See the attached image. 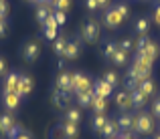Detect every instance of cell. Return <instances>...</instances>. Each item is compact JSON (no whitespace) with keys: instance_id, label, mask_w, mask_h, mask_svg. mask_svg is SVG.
Wrapping results in <instances>:
<instances>
[{"instance_id":"9c48e42d","label":"cell","mask_w":160,"mask_h":139,"mask_svg":"<svg viewBox=\"0 0 160 139\" xmlns=\"http://www.w3.org/2000/svg\"><path fill=\"white\" fill-rule=\"evenodd\" d=\"M99 133H102V135L106 137V139H116L118 135H120V125H118V121L108 119V121H106V125H103V129H102Z\"/></svg>"},{"instance_id":"60d3db41","label":"cell","mask_w":160,"mask_h":139,"mask_svg":"<svg viewBox=\"0 0 160 139\" xmlns=\"http://www.w3.org/2000/svg\"><path fill=\"white\" fill-rule=\"evenodd\" d=\"M45 36L49 40H55L57 39V28H45Z\"/></svg>"},{"instance_id":"7c38bea8","label":"cell","mask_w":160,"mask_h":139,"mask_svg":"<svg viewBox=\"0 0 160 139\" xmlns=\"http://www.w3.org/2000/svg\"><path fill=\"white\" fill-rule=\"evenodd\" d=\"M79 50H81V43H79L77 39H75V40H69L67 46H65V54H63V57L69 58V61H73V58L79 57Z\"/></svg>"},{"instance_id":"6da1fadb","label":"cell","mask_w":160,"mask_h":139,"mask_svg":"<svg viewBox=\"0 0 160 139\" xmlns=\"http://www.w3.org/2000/svg\"><path fill=\"white\" fill-rule=\"evenodd\" d=\"M152 58H148L146 54L138 53L136 57H134V63L132 67H130L128 71V77H134L138 79V81H146V79H150V75H152Z\"/></svg>"},{"instance_id":"4fadbf2b","label":"cell","mask_w":160,"mask_h":139,"mask_svg":"<svg viewBox=\"0 0 160 139\" xmlns=\"http://www.w3.org/2000/svg\"><path fill=\"white\" fill-rule=\"evenodd\" d=\"M57 89H61V91H65V93H75L69 73H61V75L57 77Z\"/></svg>"},{"instance_id":"3957f363","label":"cell","mask_w":160,"mask_h":139,"mask_svg":"<svg viewBox=\"0 0 160 139\" xmlns=\"http://www.w3.org/2000/svg\"><path fill=\"white\" fill-rule=\"evenodd\" d=\"M71 83H73V91H93V83L87 75H81V73H75L71 75Z\"/></svg>"},{"instance_id":"b9f144b4","label":"cell","mask_w":160,"mask_h":139,"mask_svg":"<svg viewBox=\"0 0 160 139\" xmlns=\"http://www.w3.org/2000/svg\"><path fill=\"white\" fill-rule=\"evenodd\" d=\"M6 30H8V24L4 22V18H0V39L6 35Z\"/></svg>"},{"instance_id":"ba28073f","label":"cell","mask_w":160,"mask_h":139,"mask_svg":"<svg viewBox=\"0 0 160 139\" xmlns=\"http://www.w3.org/2000/svg\"><path fill=\"white\" fill-rule=\"evenodd\" d=\"M2 103L8 111H14L16 107L20 105V95L18 93H8V91H2Z\"/></svg>"},{"instance_id":"d6986e66","label":"cell","mask_w":160,"mask_h":139,"mask_svg":"<svg viewBox=\"0 0 160 139\" xmlns=\"http://www.w3.org/2000/svg\"><path fill=\"white\" fill-rule=\"evenodd\" d=\"M65 121H71V123H77L79 125V121H81V109H77V107H67Z\"/></svg>"},{"instance_id":"ffe728a7","label":"cell","mask_w":160,"mask_h":139,"mask_svg":"<svg viewBox=\"0 0 160 139\" xmlns=\"http://www.w3.org/2000/svg\"><path fill=\"white\" fill-rule=\"evenodd\" d=\"M63 129H65V137H67V139H75V137L79 135V125H77V123L65 121V123H63Z\"/></svg>"},{"instance_id":"83f0119b","label":"cell","mask_w":160,"mask_h":139,"mask_svg":"<svg viewBox=\"0 0 160 139\" xmlns=\"http://www.w3.org/2000/svg\"><path fill=\"white\" fill-rule=\"evenodd\" d=\"M138 89H140L142 93H144V95H152L154 91H156V85H154V81H150V79H146V81H142L140 83V87H138Z\"/></svg>"},{"instance_id":"d590c367","label":"cell","mask_w":160,"mask_h":139,"mask_svg":"<svg viewBox=\"0 0 160 139\" xmlns=\"http://www.w3.org/2000/svg\"><path fill=\"white\" fill-rule=\"evenodd\" d=\"M55 20H57V24L61 26V24H65L67 22V16H65V12H61V10H55Z\"/></svg>"},{"instance_id":"7a4b0ae2","label":"cell","mask_w":160,"mask_h":139,"mask_svg":"<svg viewBox=\"0 0 160 139\" xmlns=\"http://www.w3.org/2000/svg\"><path fill=\"white\" fill-rule=\"evenodd\" d=\"M81 36H83V40L85 43H98L99 40V24H98V20H93V18H89L85 24H83V28H81Z\"/></svg>"},{"instance_id":"30bf717a","label":"cell","mask_w":160,"mask_h":139,"mask_svg":"<svg viewBox=\"0 0 160 139\" xmlns=\"http://www.w3.org/2000/svg\"><path fill=\"white\" fill-rule=\"evenodd\" d=\"M75 95H77V103H79V107H81V109L91 107V105H93V99H95V93L93 91H77Z\"/></svg>"},{"instance_id":"bcb514c9","label":"cell","mask_w":160,"mask_h":139,"mask_svg":"<svg viewBox=\"0 0 160 139\" xmlns=\"http://www.w3.org/2000/svg\"><path fill=\"white\" fill-rule=\"evenodd\" d=\"M4 73H6V61L0 58V75H4Z\"/></svg>"},{"instance_id":"ee69618b","label":"cell","mask_w":160,"mask_h":139,"mask_svg":"<svg viewBox=\"0 0 160 139\" xmlns=\"http://www.w3.org/2000/svg\"><path fill=\"white\" fill-rule=\"evenodd\" d=\"M116 139H136V137H134V135H132V133H128V131H124V133H120V135H118Z\"/></svg>"},{"instance_id":"44dd1931","label":"cell","mask_w":160,"mask_h":139,"mask_svg":"<svg viewBox=\"0 0 160 139\" xmlns=\"http://www.w3.org/2000/svg\"><path fill=\"white\" fill-rule=\"evenodd\" d=\"M12 125H14V119H12V115H8V113L0 115V131H2V133H8V131L12 129Z\"/></svg>"},{"instance_id":"7dc6e473","label":"cell","mask_w":160,"mask_h":139,"mask_svg":"<svg viewBox=\"0 0 160 139\" xmlns=\"http://www.w3.org/2000/svg\"><path fill=\"white\" fill-rule=\"evenodd\" d=\"M108 4H109V0H98V6L99 8H106Z\"/></svg>"},{"instance_id":"277c9868","label":"cell","mask_w":160,"mask_h":139,"mask_svg":"<svg viewBox=\"0 0 160 139\" xmlns=\"http://www.w3.org/2000/svg\"><path fill=\"white\" fill-rule=\"evenodd\" d=\"M124 20H126V18L116 10V6H113V8H108L106 14H103V22H106L108 28H118V26H122V22H124Z\"/></svg>"},{"instance_id":"c3c4849f","label":"cell","mask_w":160,"mask_h":139,"mask_svg":"<svg viewBox=\"0 0 160 139\" xmlns=\"http://www.w3.org/2000/svg\"><path fill=\"white\" fill-rule=\"evenodd\" d=\"M14 139H31V135H28V133H27V131H22V133H20V135H18V137H14Z\"/></svg>"},{"instance_id":"4316f807","label":"cell","mask_w":160,"mask_h":139,"mask_svg":"<svg viewBox=\"0 0 160 139\" xmlns=\"http://www.w3.org/2000/svg\"><path fill=\"white\" fill-rule=\"evenodd\" d=\"M150 30V20L148 18H138L136 20V32L138 35H148Z\"/></svg>"},{"instance_id":"836d02e7","label":"cell","mask_w":160,"mask_h":139,"mask_svg":"<svg viewBox=\"0 0 160 139\" xmlns=\"http://www.w3.org/2000/svg\"><path fill=\"white\" fill-rule=\"evenodd\" d=\"M116 10L120 12L124 18H130V6H126V4H116Z\"/></svg>"},{"instance_id":"816d5d0a","label":"cell","mask_w":160,"mask_h":139,"mask_svg":"<svg viewBox=\"0 0 160 139\" xmlns=\"http://www.w3.org/2000/svg\"><path fill=\"white\" fill-rule=\"evenodd\" d=\"M154 139H160V133H158V135H154Z\"/></svg>"},{"instance_id":"8d00e7d4","label":"cell","mask_w":160,"mask_h":139,"mask_svg":"<svg viewBox=\"0 0 160 139\" xmlns=\"http://www.w3.org/2000/svg\"><path fill=\"white\" fill-rule=\"evenodd\" d=\"M148 40H150V39H148L146 35H140V39H138V43H136V50H138V53H140V50L146 46V43H148Z\"/></svg>"},{"instance_id":"484cf974","label":"cell","mask_w":160,"mask_h":139,"mask_svg":"<svg viewBox=\"0 0 160 139\" xmlns=\"http://www.w3.org/2000/svg\"><path fill=\"white\" fill-rule=\"evenodd\" d=\"M67 43H69V40L65 39V36H57V39H55V53L59 54V57H63V54H65V46H67Z\"/></svg>"},{"instance_id":"9a60e30c","label":"cell","mask_w":160,"mask_h":139,"mask_svg":"<svg viewBox=\"0 0 160 139\" xmlns=\"http://www.w3.org/2000/svg\"><path fill=\"white\" fill-rule=\"evenodd\" d=\"M130 99H132V107L140 109V107H144V105H146L148 95H144L140 89H134V91H130Z\"/></svg>"},{"instance_id":"d4e9b609","label":"cell","mask_w":160,"mask_h":139,"mask_svg":"<svg viewBox=\"0 0 160 139\" xmlns=\"http://www.w3.org/2000/svg\"><path fill=\"white\" fill-rule=\"evenodd\" d=\"M106 121H108V117L103 115V113H95L93 121H91V127H93L95 131H102V129H103V125H106Z\"/></svg>"},{"instance_id":"ac0fdd59","label":"cell","mask_w":160,"mask_h":139,"mask_svg":"<svg viewBox=\"0 0 160 139\" xmlns=\"http://www.w3.org/2000/svg\"><path fill=\"white\" fill-rule=\"evenodd\" d=\"M140 53L146 54L148 58H152V61H156V57H158V53H160V46L154 43V40H148V43H146V46L140 50Z\"/></svg>"},{"instance_id":"d6a6232c","label":"cell","mask_w":160,"mask_h":139,"mask_svg":"<svg viewBox=\"0 0 160 139\" xmlns=\"http://www.w3.org/2000/svg\"><path fill=\"white\" fill-rule=\"evenodd\" d=\"M22 131H24V129H22V127H20V125H18V123H14V125H12V129H10V131H8V133H6V135H8V137H10V139H14V137H18V135H20V133H22Z\"/></svg>"},{"instance_id":"f6af8a7d","label":"cell","mask_w":160,"mask_h":139,"mask_svg":"<svg viewBox=\"0 0 160 139\" xmlns=\"http://www.w3.org/2000/svg\"><path fill=\"white\" fill-rule=\"evenodd\" d=\"M154 22L160 24V4L156 6V10H154Z\"/></svg>"},{"instance_id":"1f68e13d","label":"cell","mask_w":160,"mask_h":139,"mask_svg":"<svg viewBox=\"0 0 160 139\" xmlns=\"http://www.w3.org/2000/svg\"><path fill=\"white\" fill-rule=\"evenodd\" d=\"M103 81H106L108 85L116 87V85H118V75L113 73V71H108V73H106V77H103Z\"/></svg>"},{"instance_id":"db71d44e","label":"cell","mask_w":160,"mask_h":139,"mask_svg":"<svg viewBox=\"0 0 160 139\" xmlns=\"http://www.w3.org/2000/svg\"><path fill=\"white\" fill-rule=\"evenodd\" d=\"M0 133H2V131H0Z\"/></svg>"},{"instance_id":"74e56055","label":"cell","mask_w":160,"mask_h":139,"mask_svg":"<svg viewBox=\"0 0 160 139\" xmlns=\"http://www.w3.org/2000/svg\"><path fill=\"white\" fill-rule=\"evenodd\" d=\"M43 26H45V28H57L59 24H57V20H55V16L51 14V16H49V18L43 22Z\"/></svg>"},{"instance_id":"f907efd6","label":"cell","mask_w":160,"mask_h":139,"mask_svg":"<svg viewBox=\"0 0 160 139\" xmlns=\"http://www.w3.org/2000/svg\"><path fill=\"white\" fill-rule=\"evenodd\" d=\"M55 2V0H45V4H53Z\"/></svg>"},{"instance_id":"8992f818","label":"cell","mask_w":160,"mask_h":139,"mask_svg":"<svg viewBox=\"0 0 160 139\" xmlns=\"http://www.w3.org/2000/svg\"><path fill=\"white\" fill-rule=\"evenodd\" d=\"M39 54H41V44L39 43H27L22 46V57H24V61L27 63H35L37 58H39Z\"/></svg>"},{"instance_id":"e0dca14e","label":"cell","mask_w":160,"mask_h":139,"mask_svg":"<svg viewBox=\"0 0 160 139\" xmlns=\"http://www.w3.org/2000/svg\"><path fill=\"white\" fill-rule=\"evenodd\" d=\"M116 105H118L120 109H124V111L132 107V99H130V93H128V91H120V93H118V95H116Z\"/></svg>"},{"instance_id":"2e32d148","label":"cell","mask_w":160,"mask_h":139,"mask_svg":"<svg viewBox=\"0 0 160 139\" xmlns=\"http://www.w3.org/2000/svg\"><path fill=\"white\" fill-rule=\"evenodd\" d=\"M18 77H20V75H16V73H8L6 81H4V91L16 93V89H18Z\"/></svg>"},{"instance_id":"603a6c76","label":"cell","mask_w":160,"mask_h":139,"mask_svg":"<svg viewBox=\"0 0 160 139\" xmlns=\"http://www.w3.org/2000/svg\"><path fill=\"white\" fill-rule=\"evenodd\" d=\"M109 61H113V65H118V67H126V63H128V53H124V50L118 49Z\"/></svg>"},{"instance_id":"7402d4cb","label":"cell","mask_w":160,"mask_h":139,"mask_svg":"<svg viewBox=\"0 0 160 139\" xmlns=\"http://www.w3.org/2000/svg\"><path fill=\"white\" fill-rule=\"evenodd\" d=\"M51 14H53V12H51V6H49V4H41V6L37 8V20H39L41 24H43Z\"/></svg>"},{"instance_id":"e575fe53","label":"cell","mask_w":160,"mask_h":139,"mask_svg":"<svg viewBox=\"0 0 160 139\" xmlns=\"http://www.w3.org/2000/svg\"><path fill=\"white\" fill-rule=\"evenodd\" d=\"M53 139H67V137H65V129H63V125H59V127L53 129Z\"/></svg>"},{"instance_id":"5b68a950","label":"cell","mask_w":160,"mask_h":139,"mask_svg":"<svg viewBox=\"0 0 160 139\" xmlns=\"http://www.w3.org/2000/svg\"><path fill=\"white\" fill-rule=\"evenodd\" d=\"M136 117H138V133L148 135V133L154 131V119H152V115L142 113V115H136Z\"/></svg>"},{"instance_id":"f35d334b","label":"cell","mask_w":160,"mask_h":139,"mask_svg":"<svg viewBox=\"0 0 160 139\" xmlns=\"http://www.w3.org/2000/svg\"><path fill=\"white\" fill-rule=\"evenodd\" d=\"M6 14H8V2L0 0V18H6Z\"/></svg>"},{"instance_id":"52a82bcc","label":"cell","mask_w":160,"mask_h":139,"mask_svg":"<svg viewBox=\"0 0 160 139\" xmlns=\"http://www.w3.org/2000/svg\"><path fill=\"white\" fill-rule=\"evenodd\" d=\"M51 99H53V103L57 105L59 109H67V107H69V103H71V93H65V91H61V89L55 87Z\"/></svg>"},{"instance_id":"8fae6325","label":"cell","mask_w":160,"mask_h":139,"mask_svg":"<svg viewBox=\"0 0 160 139\" xmlns=\"http://www.w3.org/2000/svg\"><path fill=\"white\" fill-rule=\"evenodd\" d=\"M93 93H95L98 97H103V99H108V97L113 93V87H112V85H108L103 79H99L98 83H93Z\"/></svg>"},{"instance_id":"5bb4252c","label":"cell","mask_w":160,"mask_h":139,"mask_svg":"<svg viewBox=\"0 0 160 139\" xmlns=\"http://www.w3.org/2000/svg\"><path fill=\"white\" fill-rule=\"evenodd\" d=\"M32 91V79L27 77V75H20L18 77V89H16V93H18L20 97L28 95V93Z\"/></svg>"},{"instance_id":"f546056e","label":"cell","mask_w":160,"mask_h":139,"mask_svg":"<svg viewBox=\"0 0 160 139\" xmlns=\"http://www.w3.org/2000/svg\"><path fill=\"white\" fill-rule=\"evenodd\" d=\"M116 50H118V44L113 43V40H108L106 46H103V54H106V58H112Z\"/></svg>"},{"instance_id":"681fc988","label":"cell","mask_w":160,"mask_h":139,"mask_svg":"<svg viewBox=\"0 0 160 139\" xmlns=\"http://www.w3.org/2000/svg\"><path fill=\"white\" fill-rule=\"evenodd\" d=\"M31 4H45V0H28Z\"/></svg>"},{"instance_id":"7bdbcfd3","label":"cell","mask_w":160,"mask_h":139,"mask_svg":"<svg viewBox=\"0 0 160 139\" xmlns=\"http://www.w3.org/2000/svg\"><path fill=\"white\" fill-rule=\"evenodd\" d=\"M85 6L89 8V10H95V8H99V6H98V0H87Z\"/></svg>"},{"instance_id":"cb8c5ba5","label":"cell","mask_w":160,"mask_h":139,"mask_svg":"<svg viewBox=\"0 0 160 139\" xmlns=\"http://www.w3.org/2000/svg\"><path fill=\"white\" fill-rule=\"evenodd\" d=\"M93 111L95 113H106V109H108V99H103V97H98L95 95V99H93Z\"/></svg>"},{"instance_id":"f5cc1de1","label":"cell","mask_w":160,"mask_h":139,"mask_svg":"<svg viewBox=\"0 0 160 139\" xmlns=\"http://www.w3.org/2000/svg\"><path fill=\"white\" fill-rule=\"evenodd\" d=\"M158 4H160V0H158Z\"/></svg>"},{"instance_id":"ab89813d","label":"cell","mask_w":160,"mask_h":139,"mask_svg":"<svg viewBox=\"0 0 160 139\" xmlns=\"http://www.w3.org/2000/svg\"><path fill=\"white\" fill-rule=\"evenodd\" d=\"M152 115H154V117H158V119H160V97H158V99H156V101L152 103Z\"/></svg>"},{"instance_id":"f1b7e54d","label":"cell","mask_w":160,"mask_h":139,"mask_svg":"<svg viewBox=\"0 0 160 139\" xmlns=\"http://www.w3.org/2000/svg\"><path fill=\"white\" fill-rule=\"evenodd\" d=\"M53 8H55V10H61V12H67L71 8V0H55Z\"/></svg>"},{"instance_id":"4dcf8cb0","label":"cell","mask_w":160,"mask_h":139,"mask_svg":"<svg viewBox=\"0 0 160 139\" xmlns=\"http://www.w3.org/2000/svg\"><path fill=\"white\" fill-rule=\"evenodd\" d=\"M118 49H120V50H124V53H130V50L134 49V43H132L130 39H122L120 43H118Z\"/></svg>"}]
</instances>
